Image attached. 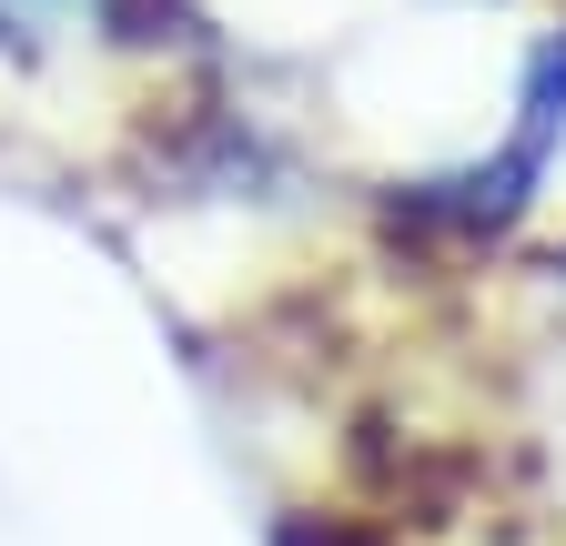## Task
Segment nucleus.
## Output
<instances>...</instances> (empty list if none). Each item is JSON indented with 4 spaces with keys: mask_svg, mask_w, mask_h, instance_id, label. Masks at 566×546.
<instances>
[{
    "mask_svg": "<svg viewBox=\"0 0 566 546\" xmlns=\"http://www.w3.org/2000/svg\"><path fill=\"white\" fill-rule=\"evenodd\" d=\"M82 0H0V21H21V31H61Z\"/></svg>",
    "mask_w": 566,
    "mask_h": 546,
    "instance_id": "nucleus-1",
    "label": "nucleus"
}]
</instances>
